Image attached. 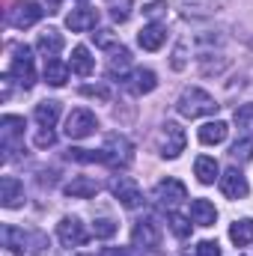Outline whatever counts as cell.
Returning <instances> with one entry per match:
<instances>
[{
    "label": "cell",
    "mask_w": 253,
    "mask_h": 256,
    "mask_svg": "<svg viewBox=\"0 0 253 256\" xmlns=\"http://www.w3.org/2000/svg\"><path fill=\"white\" fill-rule=\"evenodd\" d=\"M220 104L214 102V96H208L206 90L200 86H188L182 90V96L176 98V110L185 116V120H200V116H212Z\"/></svg>",
    "instance_id": "cell-1"
},
{
    "label": "cell",
    "mask_w": 253,
    "mask_h": 256,
    "mask_svg": "<svg viewBox=\"0 0 253 256\" xmlns=\"http://www.w3.org/2000/svg\"><path fill=\"white\" fill-rule=\"evenodd\" d=\"M185 143H188V137H185V131H182L179 122H164V126L158 128L155 146H158L161 158H179L185 152Z\"/></svg>",
    "instance_id": "cell-2"
},
{
    "label": "cell",
    "mask_w": 253,
    "mask_h": 256,
    "mask_svg": "<svg viewBox=\"0 0 253 256\" xmlns=\"http://www.w3.org/2000/svg\"><path fill=\"white\" fill-rule=\"evenodd\" d=\"M12 63H9V74L24 86V90H30L33 86V80H36V68H33V54H30V48L27 45H15L12 48Z\"/></svg>",
    "instance_id": "cell-3"
},
{
    "label": "cell",
    "mask_w": 253,
    "mask_h": 256,
    "mask_svg": "<svg viewBox=\"0 0 253 256\" xmlns=\"http://www.w3.org/2000/svg\"><path fill=\"white\" fill-rule=\"evenodd\" d=\"M96 128H98L96 114L86 110V108H78V110H72L68 120H66V137H68V140H84V137H90Z\"/></svg>",
    "instance_id": "cell-4"
},
{
    "label": "cell",
    "mask_w": 253,
    "mask_h": 256,
    "mask_svg": "<svg viewBox=\"0 0 253 256\" xmlns=\"http://www.w3.org/2000/svg\"><path fill=\"white\" fill-rule=\"evenodd\" d=\"M42 15H45V9H42L36 0H18V3L9 9V24L18 27V30H24V27H33Z\"/></svg>",
    "instance_id": "cell-5"
},
{
    "label": "cell",
    "mask_w": 253,
    "mask_h": 256,
    "mask_svg": "<svg viewBox=\"0 0 253 256\" xmlns=\"http://www.w3.org/2000/svg\"><path fill=\"white\" fill-rule=\"evenodd\" d=\"M104 164H110V167H128L131 164V158H134V149H131V143H128L126 137H110L108 143H104Z\"/></svg>",
    "instance_id": "cell-6"
},
{
    "label": "cell",
    "mask_w": 253,
    "mask_h": 256,
    "mask_svg": "<svg viewBox=\"0 0 253 256\" xmlns=\"http://www.w3.org/2000/svg\"><path fill=\"white\" fill-rule=\"evenodd\" d=\"M110 191H114V196H116L126 208H137V206H143V191H140L137 182L128 179V176H116V179L110 182Z\"/></svg>",
    "instance_id": "cell-7"
},
{
    "label": "cell",
    "mask_w": 253,
    "mask_h": 256,
    "mask_svg": "<svg viewBox=\"0 0 253 256\" xmlns=\"http://www.w3.org/2000/svg\"><path fill=\"white\" fill-rule=\"evenodd\" d=\"M57 238L63 248H80V244H86V230L78 218H63L57 224Z\"/></svg>",
    "instance_id": "cell-8"
},
{
    "label": "cell",
    "mask_w": 253,
    "mask_h": 256,
    "mask_svg": "<svg viewBox=\"0 0 253 256\" xmlns=\"http://www.w3.org/2000/svg\"><path fill=\"white\" fill-rule=\"evenodd\" d=\"M96 24H98V9H92V6H78L66 15V27L72 33H86Z\"/></svg>",
    "instance_id": "cell-9"
},
{
    "label": "cell",
    "mask_w": 253,
    "mask_h": 256,
    "mask_svg": "<svg viewBox=\"0 0 253 256\" xmlns=\"http://www.w3.org/2000/svg\"><path fill=\"white\" fill-rule=\"evenodd\" d=\"M134 244L137 248H146V250H155L158 244H161V230H158V224L152 220V218H143V220H137V226H134Z\"/></svg>",
    "instance_id": "cell-10"
},
{
    "label": "cell",
    "mask_w": 253,
    "mask_h": 256,
    "mask_svg": "<svg viewBox=\"0 0 253 256\" xmlns=\"http://www.w3.org/2000/svg\"><path fill=\"white\" fill-rule=\"evenodd\" d=\"M220 191H224V196H230V200H244L248 191H250V185H248V179H244L242 170L230 167V170L220 176Z\"/></svg>",
    "instance_id": "cell-11"
},
{
    "label": "cell",
    "mask_w": 253,
    "mask_h": 256,
    "mask_svg": "<svg viewBox=\"0 0 253 256\" xmlns=\"http://www.w3.org/2000/svg\"><path fill=\"white\" fill-rule=\"evenodd\" d=\"M155 200L164 202V206H176V202L188 200V188L179 179H164V182L155 185Z\"/></svg>",
    "instance_id": "cell-12"
},
{
    "label": "cell",
    "mask_w": 253,
    "mask_h": 256,
    "mask_svg": "<svg viewBox=\"0 0 253 256\" xmlns=\"http://www.w3.org/2000/svg\"><path fill=\"white\" fill-rule=\"evenodd\" d=\"M0 206L3 208H18L24 206V185L15 176H3L0 179Z\"/></svg>",
    "instance_id": "cell-13"
},
{
    "label": "cell",
    "mask_w": 253,
    "mask_h": 256,
    "mask_svg": "<svg viewBox=\"0 0 253 256\" xmlns=\"http://www.w3.org/2000/svg\"><path fill=\"white\" fill-rule=\"evenodd\" d=\"M0 140H3V149L12 152L18 140H24V120L21 116H3L0 120Z\"/></svg>",
    "instance_id": "cell-14"
},
{
    "label": "cell",
    "mask_w": 253,
    "mask_h": 256,
    "mask_svg": "<svg viewBox=\"0 0 253 256\" xmlns=\"http://www.w3.org/2000/svg\"><path fill=\"white\" fill-rule=\"evenodd\" d=\"M137 42H140L143 51H158V48L167 42V30H164V24H158V21L146 24V27L137 33Z\"/></svg>",
    "instance_id": "cell-15"
},
{
    "label": "cell",
    "mask_w": 253,
    "mask_h": 256,
    "mask_svg": "<svg viewBox=\"0 0 253 256\" xmlns=\"http://www.w3.org/2000/svg\"><path fill=\"white\" fill-rule=\"evenodd\" d=\"M0 238H3V248L9 250V254L15 256H27V236H24V230H18V226H3V232H0Z\"/></svg>",
    "instance_id": "cell-16"
},
{
    "label": "cell",
    "mask_w": 253,
    "mask_h": 256,
    "mask_svg": "<svg viewBox=\"0 0 253 256\" xmlns=\"http://www.w3.org/2000/svg\"><path fill=\"white\" fill-rule=\"evenodd\" d=\"M190 220H194L196 226H214V220H218L214 202H208V200H194V202H190Z\"/></svg>",
    "instance_id": "cell-17"
},
{
    "label": "cell",
    "mask_w": 253,
    "mask_h": 256,
    "mask_svg": "<svg viewBox=\"0 0 253 256\" xmlns=\"http://www.w3.org/2000/svg\"><path fill=\"white\" fill-rule=\"evenodd\" d=\"M63 191H66V196H74V200H90V196L98 194V182L90 179V176H78V179H72L66 185Z\"/></svg>",
    "instance_id": "cell-18"
},
{
    "label": "cell",
    "mask_w": 253,
    "mask_h": 256,
    "mask_svg": "<svg viewBox=\"0 0 253 256\" xmlns=\"http://www.w3.org/2000/svg\"><path fill=\"white\" fill-rule=\"evenodd\" d=\"M33 120H36L42 128H54L57 126V120H60V102H54V98L39 102L36 110H33Z\"/></svg>",
    "instance_id": "cell-19"
},
{
    "label": "cell",
    "mask_w": 253,
    "mask_h": 256,
    "mask_svg": "<svg viewBox=\"0 0 253 256\" xmlns=\"http://www.w3.org/2000/svg\"><path fill=\"white\" fill-rule=\"evenodd\" d=\"M194 173H196V179H200L202 185H214V179H220V167H218V161L208 158V155H200V158L194 161Z\"/></svg>",
    "instance_id": "cell-20"
},
{
    "label": "cell",
    "mask_w": 253,
    "mask_h": 256,
    "mask_svg": "<svg viewBox=\"0 0 253 256\" xmlns=\"http://www.w3.org/2000/svg\"><path fill=\"white\" fill-rule=\"evenodd\" d=\"M226 134H230V126L220 122V120H214V122L200 126V143H206V146H218V143L226 140Z\"/></svg>",
    "instance_id": "cell-21"
},
{
    "label": "cell",
    "mask_w": 253,
    "mask_h": 256,
    "mask_svg": "<svg viewBox=\"0 0 253 256\" xmlns=\"http://www.w3.org/2000/svg\"><path fill=\"white\" fill-rule=\"evenodd\" d=\"M72 72L74 74H80V78H90L92 74V68H96V60H92V54H90V48H84V45H78L74 51H72Z\"/></svg>",
    "instance_id": "cell-22"
},
{
    "label": "cell",
    "mask_w": 253,
    "mask_h": 256,
    "mask_svg": "<svg viewBox=\"0 0 253 256\" xmlns=\"http://www.w3.org/2000/svg\"><path fill=\"white\" fill-rule=\"evenodd\" d=\"M68 72H72V66H66L63 60H57V57H51L48 63H45V80L51 84V86H66V80H68Z\"/></svg>",
    "instance_id": "cell-23"
},
{
    "label": "cell",
    "mask_w": 253,
    "mask_h": 256,
    "mask_svg": "<svg viewBox=\"0 0 253 256\" xmlns=\"http://www.w3.org/2000/svg\"><path fill=\"white\" fill-rule=\"evenodd\" d=\"M158 86V74L152 72V68H137L134 74H131V90L137 92V96H146V92H152Z\"/></svg>",
    "instance_id": "cell-24"
},
{
    "label": "cell",
    "mask_w": 253,
    "mask_h": 256,
    "mask_svg": "<svg viewBox=\"0 0 253 256\" xmlns=\"http://www.w3.org/2000/svg\"><path fill=\"white\" fill-rule=\"evenodd\" d=\"M36 48H39L45 57H57V54L63 51V36H60L57 30H45V33H39Z\"/></svg>",
    "instance_id": "cell-25"
},
{
    "label": "cell",
    "mask_w": 253,
    "mask_h": 256,
    "mask_svg": "<svg viewBox=\"0 0 253 256\" xmlns=\"http://www.w3.org/2000/svg\"><path fill=\"white\" fill-rule=\"evenodd\" d=\"M230 238H232V244H236V248H248V244L253 242V220H250V218L236 220V224L230 226Z\"/></svg>",
    "instance_id": "cell-26"
},
{
    "label": "cell",
    "mask_w": 253,
    "mask_h": 256,
    "mask_svg": "<svg viewBox=\"0 0 253 256\" xmlns=\"http://www.w3.org/2000/svg\"><path fill=\"white\" fill-rule=\"evenodd\" d=\"M128 66H131V51H128L126 45H114L110 48V74L126 72Z\"/></svg>",
    "instance_id": "cell-27"
},
{
    "label": "cell",
    "mask_w": 253,
    "mask_h": 256,
    "mask_svg": "<svg viewBox=\"0 0 253 256\" xmlns=\"http://www.w3.org/2000/svg\"><path fill=\"white\" fill-rule=\"evenodd\" d=\"M68 161L78 164H104V152H92V149H68Z\"/></svg>",
    "instance_id": "cell-28"
},
{
    "label": "cell",
    "mask_w": 253,
    "mask_h": 256,
    "mask_svg": "<svg viewBox=\"0 0 253 256\" xmlns=\"http://www.w3.org/2000/svg\"><path fill=\"white\" fill-rule=\"evenodd\" d=\"M230 155L236 158V161H253V137H242V140H236L232 143V149H230Z\"/></svg>",
    "instance_id": "cell-29"
},
{
    "label": "cell",
    "mask_w": 253,
    "mask_h": 256,
    "mask_svg": "<svg viewBox=\"0 0 253 256\" xmlns=\"http://www.w3.org/2000/svg\"><path fill=\"white\" fill-rule=\"evenodd\" d=\"M236 126L242 128L244 134H253V104H242L236 110Z\"/></svg>",
    "instance_id": "cell-30"
},
{
    "label": "cell",
    "mask_w": 253,
    "mask_h": 256,
    "mask_svg": "<svg viewBox=\"0 0 253 256\" xmlns=\"http://www.w3.org/2000/svg\"><path fill=\"white\" fill-rule=\"evenodd\" d=\"M92 236H96V238H110V236H116V224H114L110 218H98V220L92 224Z\"/></svg>",
    "instance_id": "cell-31"
},
{
    "label": "cell",
    "mask_w": 253,
    "mask_h": 256,
    "mask_svg": "<svg viewBox=\"0 0 253 256\" xmlns=\"http://www.w3.org/2000/svg\"><path fill=\"white\" fill-rule=\"evenodd\" d=\"M170 230L179 236V238H188L190 236V224L188 218H182V214H176V212H170Z\"/></svg>",
    "instance_id": "cell-32"
},
{
    "label": "cell",
    "mask_w": 253,
    "mask_h": 256,
    "mask_svg": "<svg viewBox=\"0 0 253 256\" xmlns=\"http://www.w3.org/2000/svg\"><path fill=\"white\" fill-rule=\"evenodd\" d=\"M164 12H167V3H161V0H155V3H149V6H143V15H146V18H152V21H155L158 15H164Z\"/></svg>",
    "instance_id": "cell-33"
},
{
    "label": "cell",
    "mask_w": 253,
    "mask_h": 256,
    "mask_svg": "<svg viewBox=\"0 0 253 256\" xmlns=\"http://www.w3.org/2000/svg\"><path fill=\"white\" fill-rule=\"evenodd\" d=\"M96 36V45H102V48H114L116 45V36L110 33V30H98V33H92Z\"/></svg>",
    "instance_id": "cell-34"
},
{
    "label": "cell",
    "mask_w": 253,
    "mask_h": 256,
    "mask_svg": "<svg viewBox=\"0 0 253 256\" xmlns=\"http://www.w3.org/2000/svg\"><path fill=\"white\" fill-rule=\"evenodd\" d=\"M196 256H220L218 242H200L196 244Z\"/></svg>",
    "instance_id": "cell-35"
},
{
    "label": "cell",
    "mask_w": 253,
    "mask_h": 256,
    "mask_svg": "<svg viewBox=\"0 0 253 256\" xmlns=\"http://www.w3.org/2000/svg\"><path fill=\"white\" fill-rule=\"evenodd\" d=\"M54 140H57V137H54V131H51V128H45V131H39V134H36V146H39V149L54 146Z\"/></svg>",
    "instance_id": "cell-36"
},
{
    "label": "cell",
    "mask_w": 253,
    "mask_h": 256,
    "mask_svg": "<svg viewBox=\"0 0 253 256\" xmlns=\"http://www.w3.org/2000/svg\"><path fill=\"white\" fill-rule=\"evenodd\" d=\"M185 48L188 42H179V48L173 51V68H185Z\"/></svg>",
    "instance_id": "cell-37"
},
{
    "label": "cell",
    "mask_w": 253,
    "mask_h": 256,
    "mask_svg": "<svg viewBox=\"0 0 253 256\" xmlns=\"http://www.w3.org/2000/svg\"><path fill=\"white\" fill-rule=\"evenodd\" d=\"M128 9H131V0H122V9H120V3H116V6H114V12H110V15H114V21H126L128 15H131Z\"/></svg>",
    "instance_id": "cell-38"
},
{
    "label": "cell",
    "mask_w": 253,
    "mask_h": 256,
    "mask_svg": "<svg viewBox=\"0 0 253 256\" xmlns=\"http://www.w3.org/2000/svg\"><path fill=\"white\" fill-rule=\"evenodd\" d=\"M80 92H84V96H92V98H102V102H108V86H84Z\"/></svg>",
    "instance_id": "cell-39"
},
{
    "label": "cell",
    "mask_w": 253,
    "mask_h": 256,
    "mask_svg": "<svg viewBox=\"0 0 253 256\" xmlns=\"http://www.w3.org/2000/svg\"><path fill=\"white\" fill-rule=\"evenodd\" d=\"M80 256H96V254H80Z\"/></svg>",
    "instance_id": "cell-40"
}]
</instances>
